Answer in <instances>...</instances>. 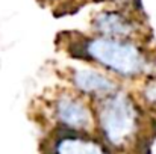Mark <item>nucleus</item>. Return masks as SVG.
<instances>
[{"label": "nucleus", "instance_id": "nucleus-1", "mask_svg": "<svg viewBox=\"0 0 156 154\" xmlns=\"http://www.w3.org/2000/svg\"><path fill=\"white\" fill-rule=\"evenodd\" d=\"M93 103L96 128L109 148L129 151L138 145L144 118L140 104L132 95L118 89Z\"/></svg>", "mask_w": 156, "mask_h": 154}, {"label": "nucleus", "instance_id": "nucleus-2", "mask_svg": "<svg viewBox=\"0 0 156 154\" xmlns=\"http://www.w3.org/2000/svg\"><path fill=\"white\" fill-rule=\"evenodd\" d=\"M79 59L90 60L99 65L108 74L123 79H136L146 73L152 65L150 56L133 39L90 36L71 47Z\"/></svg>", "mask_w": 156, "mask_h": 154}, {"label": "nucleus", "instance_id": "nucleus-3", "mask_svg": "<svg viewBox=\"0 0 156 154\" xmlns=\"http://www.w3.org/2000/svg\"><path fill=\"white\" fill-rule=\"evenodd\" d=\"M53 118L59 128L91 133L96 128L94 110L85 97L73 92L56 95L52 106Z\"/></svg>", "mask_w": 156, "mask_h": 154}, {"label": "nucleus", "instance_id": "nucleus-4", "mask_svg": "<svg viewBox=\"0 0 156 154\" xmlns=\"http://www.w3.org/2000/svg\"><path fill=\"white\" fill-rule=\"evenodd\" d=\"M70 79L76 92L85 98H93V101L100 100L120 89L117 80L100 68H74Z\"/></svg>", "mask_w": 156, "mask_h": 154}, {"label": "nucleus", "instance_id": "nucleus-5", "mask_svg": "<svg viewBox=\"0 0 156 154\" xmlns=\"http://www.w3.org/2000/svg\"><path fill=\"white\" fill-rule=\"evenodd\" d=\"M91 27L99 36L120 38V39H136L141 26L129 14L120 9H105L94 15Z\"/></svg>", "mask_w": 156, "mask_h": 154}, {"label": "nucleus", "instance_id": "nucleus-6", "mask_svg": "<svg viewBox=\"0 0 156 154\" xmlns=\"http://www.w3.org/2000/svg\"><path fill=\"white\" fill-rule=\"evenodd\" d=\"M46 154H112L102 139L91 133L59 128Z\"/></svg>", "mask_w": 156, "mask_h": 154}, {"label": "nucleus", "instance_id": "nucleus-7", "mask_svg": "<svg viewBox=\"0 0 156 154\" xmlns=\"http://www.w3.org/2000/svg\"><path fill=\"white\" fill-rule=\"evenodd\" d=\"M141 98L149 107L156 109V77L147 80L141 88Z\"/></svg>", "mask_w": 156, "mask_h": 154}, {"label": "nucleus", "instance_id": "nucleus-8", "mask_svg": "<svg viewBox=\"0 0 156 154\" xmlns=\"http://www.w3.org/2000/svg\"><path fill=\"white\" fill-rule=\"evenodd\" d=\"M47 2H56V0H47Z\"/></svg>", "mask_w": 156, "mask_h": 154}]
</instances>
